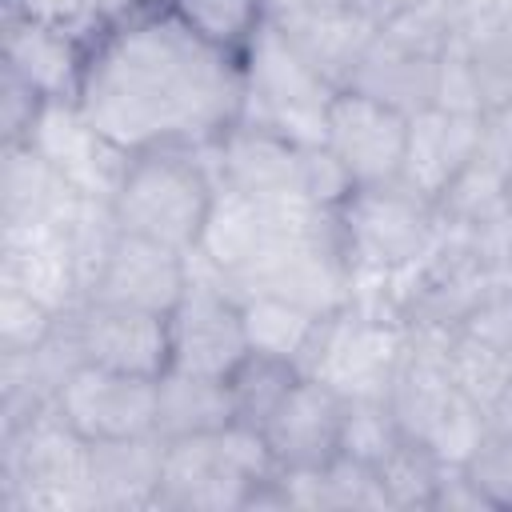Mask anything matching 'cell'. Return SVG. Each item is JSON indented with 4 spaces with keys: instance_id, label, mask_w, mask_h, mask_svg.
Segmentation results:
<instances>
[{
    "instance_id": "6da1fadb",
    "label": "cell",
    "mask_w": 512,
    "mask_h": 512,
    "mask_svg": "<svg viewBox=\"0 0 512 512\" xmlns=\"http://www.w3.org/2000/svg\"><path fill=\"white\" fill-rule=\"evenodd\" d=\"M76 104L124 152L208 148L240 120L244 72L164 4H132L88 36Z\"/></svg>"
},
{
    "instance_id": "7a4b0ae2",
    "label": "cell",
    "mask_w": 512,
    "mask_h": 512,
    "mask_svg": "<svg viewBox=\"0 0 512 512\" xmlns=\"http://www.w3.org/2000/svg\"><path fill=\"white\" fill-rule=\"evenodd\" d=\"M216 172L204 148H148L132 152L128 172L112 196L120 232L156 240L176 252H192L204 236Z\"/></svg>"
},
{
    "instance_id": "3957f363",
    "label": "cell",
    "mask_w": 512,
    "mask_h": 512,
    "mask_svg": "<svg viewBox=\"0 0 512 512\" xmlns=\"http://www.w3.org/2000/svg\"><path fill=\"white\" fill-rule=\"evenodd\" d=\"M92 444L56 408L0 432V508L4 512H80L92 508Z\"/></svg>"
},
{
    "instance_id": "277c9868",
    "label": "cell",
    "mask_w": 512,
    "mask_h": 512,
    "mask_svg": "<svg viewBox=\"0 0 512 512\" xmlns=\"http://www.w3.org/2000/svg\"><path fill=\"white\" fill-rule=\"evenodd\" d=\"M276 472V460L256 428L228 424L220 432L164 440V472L156 508L176 512H232L248 492Z\"/></svg>"
},
{
    "instance_id": "5b68a950",
    "label": "cell",
    "mask_w": 512,
    "mask_h": 512,
    "mask_svg": "<svg viewBox=\"0 0 512 512\" xmlns=\"http://www.w3.org/2000/svg\"><path fill=\"white\" fill-rule=\"evenodd\" d=\"M336 236L352 276H392L412 268L440 236V212L404 180L360 184L336 208Z\"/></svg>"
},
{
    "instance_id": "8992f818",
    "label": "cell",
    "mask_w": 512,
    "mask_h": 512,
    "mask_svg": "<svg viewBox=\"0 0 512 512\" xmlns=\"http://www.w3.org/2000/svg\"><path fill=\"white\" fill-rule=\"evenodd\" d=\"M240 72H244L240 120L272 128L296 144H324V116L340 88H332L272 20L244 48Z\"/></svg>"
},
{
    "instance_id": "52a82bcc",
    "label": "cell",
    "mask_w": 512,
    "mask_h": 512,
    "mask_svg": "<svg viewBox=\"0 0 512 512\" xmlns=\"http://www.w3.org/2000/svg\"><path fill=\"white\" fill-rule=\"evenodd\" d=\"M328 220L332 212L312 208L308 200H260L232 188H216L204 236L188 252V260L232 288L244 272H252L276 248L324 228Z\"/></svg>"
},
{
    "instance_id": "ba28073f",
    "label": "cell",
    "mask_w": 512,
    "mask_h": 512,
    "mask_svg": "<svg viewBox=\"0 0 512 512\" xmlns=\"http://www.w3.org/2000/svg\"><path fill=\"white\" fill-rule=\"evenodd\" d=\"M404 340H408V324L348 304L320 320L300 360V372L324 380L344 400H384L392 372L404 356Z\"/></svg>"
},
{
    "instance_id": "9c48e42d",
    "label": "cell",
    "mask_w": 512,
    "mask_h": 512,
    "mask_svg": "<svg viewBox=\"0 0 512 512\" xmlns=\"http://www.w3.org/2000/svg\"><path fill=\"white\" fill-rule=\"evenodd\" d=\"M188 272V288L180 304L168 312V368L228 380V372L252 352L240 296L192 260Z\"/></svg>"
},
{
    "instance_id": "30bf717a",
    "label": "cell",
    "mask_w": 512,
    "mask_h": 512,
    "mask_svg": "<svg viewBox=\"0 0 512 512\" xmlns=\"http://www.w3.org/2000/svg\"><path fill=\"white\" fill-rule=\"evenodd\" d=\"M56 412L88 444L156 436V380L100 364H76L56 396Z\"/></svg>"
},
{
    "instance_id": "8fae6325",
    "label": "cell",
    "mask_w": 512,
    "mask_h": 512,
    "mask_svg": "<svg viewBox=\"0 0 512 512\" xmlns=\"http://www.w3.org/2000/svg\"><path fill=\"white\" fill-rule=\"evenodd\" d=\"M324 144L360 184H392L404 168L408 144V112L364 96L356 88H340L324 116Z\"/></svg>"
},
{
    "instance_id": "7c38bea8",
    "label": "cell",
    "mask_w": 512,
    "mask_h": 512,
    "mask_svg": "<svg viewBox=\"0 0 512 512\" xmlns=\"http://www.w3.org/2000/svg\"><path fill=\"white\" fill-rule=\"evenodd\" d=\"M64 324L84 364L152 376V380L168 372V316L80 300L76 308L64 312Z\"/></svg>"
},
{
    "instance_id": "4fadbf2b",
    "label": "cell",
    "mask_w": 512,
    "mask_h": 512,
    "mask_svg": "<svg viewBox=\"0 0 512 512\" xmlns=\"http://www.w3.org/2000/svg\"><path fill=\"white\" fill-rule=\"evenodd\" d=\"M28 144L80 192L92 200H108L116 196L132 152H124L120 144H112L104 132L92 128V120L80 112L76 100H48L36 128L28 132Z\"/></svg>"
},
{
    "instance_id": "5bb4252c",
    "label": "cell",
    "mask_w": 512,
    "mask_h": 512,
    "mask_svg": "<svg viewBox=\"0 0 512 512\" xmlns=\"http://www.w3.org/2000/svg\"><path fill=\"white\" fill-rule=\"evenodd\" d=\"M188 252L164 248L156 240L120 232L88 288L84 300H100V304H120V308H136V312H156L168 316L184 288H188Z\"/></svg>"
},
{
    "instance_id": "9a60e30c",
    "label": "cell",
    "mask_w": 512,
    "mask_h": 512,
    "mask_svg": "<svg viewBox=\"0 0 512 512\" xmlns=\"http://www.w3.org/2000/svg\"><path fill=\"white\" fill-rule=\"evenodd\" d=\"M204 152H208V164H212L220 188L260 196V200H304V192H300L304 144H296L272 128L236 120Z\"/></svg>"
},
{
    "instance_id": "2e32d148",
    "label": "cell",
    "mask_w": 512,
    "mask_h": 512,
    "mask_svg": "<svg viewBox=\"0 0 512 512\" xmlns=\"http://www.w3.org/2000/svg\"><path fill=\"white\" fill-rule=\"evenodd\" d=\"M0 284L36 296L60 316L76 308L84 300V280L68 224H0Z\"/></svg>"
},
{
    "instance_id": "e0dca14e",
    "label": "cell",
    "mask_w": 512,
    "mask_h": 512,
    "mask_svg": "<svg viewBox=\"0 0 512 512\" xmlns=\"http://www.w3.org/2000/svg\"><path fill=\"white\" fill-rule=\"evenodd\" d=\"M340 424L344 396L316 376H300L260 436L280 472H304L324 468L340 452Z\"/></svg>"
},
{
    "instance_id": "ac0fdd59",
    "label": "cell",
    "mask_w": 512,
    "mask_h": 512,
    "mask_svg": "<svg viewBox=\"0 0 512 512\" xmlns=\"http://www.w3.org/2000/svg\"><path fill=\"white\" fill-rule=\"evenodd\" d=\"M480 116L448 112V108H436V104L412 112L408 116V144H404L400 180L412 192H420V196H428L436 204L440 192L476 156V148H480Z\"/></svg>"
},
{
    "instance_id": "d6986e66",
    "label": "cell",
    "mask_w": 512,
    "mask_h": 512,
    "mask_svg": "<svg viewBox=\"0 0 512 512\" xmlns=\"http://www.w3.org/2000/svg\"><path fill=\"white\" fill-rule=\"evenodd\" d=\"M88 40L32 20L4 16V68L28 80L44 100H76L84 80Z\"/></svg>"
},
{
    "instance_id": "ffe728a7",
    "label": "cell",
    "mask_w": 512,
    "mask_h": 512,
    "mask_svg": "<svg viewBox=\"0 0 512 512\" xmlns=\"http://www.w3.org/2000/svg\"><path fill=\"white\" fill-rule=\"evenodd\" d=\"M80 192L28 144H4L0 160V224H68Z\"/></svg>"
},
{
    "instance_id": "44dd1931",
    "label": "cell",
    "mask_w": 512,
    "mask_h": 512,
    "mask_svg": "<svg viewBox=\"0 0 512 512\" xmlns=\"http://www.w3.org/2000/svg\"><path fill=\"white\" fill-rule=\"evenodd\" d=\"M436 60L432 52H420L412 44H404L400 36L376 28L368 52L360 56L348 88L364 92V96H376L400 112H420V108H432V96H436Z\"/></svg>"
},
{
    "instance_id": "7402d4cb",
    "label": "cell",
    "mask_w": 512,
    "mask_h": 512,
    "mask_svg": "<svg viewBox=\"0 0 512 512\" xmlns=\"http://www.w3.org/2000/svg\"><path fill=\"white\" fill-rule=\"evenodd\" d=\"M292 44L296 52L332 84V88H348L360 56L368 52L372 36H376V20L360 8V0L352 4H340V8H328V12H316V16H304V20H288V24H276Z\"/></svg>"
},
{
    "instance_id": "603a6c76",
    "label": "cell",
    "mask_w": 512,
    "mask_h": 512,
    "mask_svg": "<svg viewBox=\"0 0 512 512\" xmlns=\"http://www.w3.org/2000/svg\"><path fill=\"white\" fill-rule=\"evenodd\" d=\"M164 472V440L160 436H132V440H100L92 444L88 480H92V508H156Z\"/></svg>"
},
{
    "instance_id": "cb8c5ba5",
    "label": "cell",
    "mask_w": 512,
    "mask_h": 512,
    "mask_svg": "<svg viewBox=\"0 0 512 512\" xmlns=\"http://www.w3.org/2000/svg\"><path fill=\"white\" fill-rule=\"evenodd\" d=\"M228 424H236V416H232V396L224 380L176 372V368H168L156 380V436L160 440L204 436Z\"/></svg>"
},
{
    "instance_id": "d4e9b609",
    "label": "cell",
    "mask_w": 512,
    "mask_h": 512,
    "mask_svg": "<svg viewBox=\"0 0 512 512\" xmlns=\"http://www.w3.org/2000/svg\"><path fill=\"white\" fill-rule=\"evenodd\" d=\"M304 372L292 360L268 356V352H248L232 372H228V396H232V416L244 428L264 432L272 412L284 404V396L296 388Z\"/></svg>"
},
{
    "instance_id": "484cf974",
    "label": "cell",
    "mask_w": 512,
    "mask_h": 512,
    "mask_svg": "<svg viewBox=\"0 0 512 512\" xmlns=\"http://www.w3.org/2000/svg\"><path fill=\"white\" fill-rule=\"evenodd\" d=\"M240 312H244V332H248V348L252 352H268L280 360H292L300 368L316 328L324 316L288 304L280 296H240Z\"/></svg>"
},
{
    "instance_id": "4316f807",
    "label": "cell",
    "mask_w": 512,
    "mask_h": 512,
    "mask_svg": "<svg viewBox=\"0 0 512 512\" xmlns=\"http://www.w3.org/2000/svg\"><path fill=\"white\" fill-rule=\"evenodd\" d=\"M192 36L204 44L244 56V48L256 40V32L268 24L264 0H160Z\"/></svg>"
},
{
    "instance_id": "83f0119b",
    "label": "cell",
    "mask_w": 512,
    "mask_h": 512,
    "mask_svg": "<svg viewBox=\"0 0 512 512\" xmlns=\"http://www.w3.org/2000/svg\"><path fill=\"white\" fill-rule=\"evenodd\" d=\"M456 40L464 44V56L472 64L484 112L508 108L512 104V12L500 20L456 28Z\"/></svg>"
},
{
    "instance_id": "f1b7e54d",
    "label": "cell",
    "mask_w": 512,
    "mask_h": 512,
    "mask_svg": "<svg viewBox=\"0 0 512 512\" xmlns=\"http://www.w3.org/2000/svg\"><path fill=\"white\" fill-rule=\"evenodd\" d=\"M512 204V180L504 172H496L492 164H484L480 156H472L464 164V172L440 192L436 212L444 228H472L496 212H504Z\"/></svg>"
},
{
    "instance_id": "f546056e",
    "label": "cell",
    "mask_w": 512,
    "mask_h": 512,
    "mask_svg": "<svg viewBox=\"0 0 512 512\" xmlns=\"http://www.w3.org/2000/svg\"><path fill=\"white\" fill-rule=\"evenodd\" d=\"M448 376H452L456 392H464L472 404H480L488 412L512 380V356L504 348L456 328L448 340Z\"/></svg>"
},
{
    "instance_id": "4dcf8cb0",
    "label": "cell",
    "mask_w": 512,
    "mask_h": 512,
    "mask_svg": "<svg viewBox=\"0 0 512 512\" xmlns=\"http://www.w3.org/2000/svg\"><path fill=\"white\" fill-rule=\"evenodd\" d=\"M444 468L448 464L428 444L404 436L376 464V476H380V488L388 496V508H432V496H436V484H440Z\"/></svg>"
},
{
    "instance_id": "1f68e13d",
    "label": "cell",
    "mask_w": 512,
    "mask_h": 512,
    "mask_svg": "<svg viewBox=\"0 0 512 512\" xmlns=\"http://www.w3.org/2000/svg\"><path fill=\"white\" fill-rule=\"evenodd\" d=\"M400 440H404V432H400L388 400H344L340 456H352V460L376 468Z\"/></svg>"
},
{
    "instance_id": "d6a6232c",
    "label": "cell",
    "mask_w": 512,
    "mask_h": 512,
    "mask_svg": "<svg viewBox=\"0 0 512 512\" xmlns=\"http://www.w3.org/2000/svg\"><path fill=\"white\" fill-rule=\"evenodd\" d=\"M56 324L60 312L12 284H0V352H32L56 332Z\"/></svg>"
},
{
    "instance_id": "836d02e7",
    "label": "cell",
    "mask_w": 512,
    "mask_h": 512,
    "mask_svg": "<svg viewBox=\"0 0 512 512\" xmlns=\"http://www.w3.org/2000/svg\"><path fill=\"white\" fill-rule=\"evenodd\" d=\"M460 468L472 480V488L484 496L488 508L512 512V436L488 428L484 440L476 444V452Z\"/></svg>"
},
{
    "instance_id": "e575fe53",
    "label": "cell",
    "mask_w": 512,
    "mask_h": 512,
    "mask_svg": "<svg viewBox=\"0 0 512 512\" xmlns=\"http://www.w3.org/2000/svg\"><path fill=\"white\" fill-rule=\"evenodd\" d=\"M300 192L312 208H324V212H336L352 192H356V180L348 176V168L336 160V152L328 144H304L300 152Z\"/></svg>"
},
{
    "instance_id": "d590c367",
    "label": "cell",
    "mask_w": 512,
    "mask_h": 512,
    "mask_svg": "<svg viewBox=\"0 0 512 512\" xmlns=\"http://www.w3.org/2000/svg\"><path fill=\"white\" fill-rule=\"evenodd\" d=\"M4 16L32 20V24L72 32V36H84V40L108 20L100 0H4Z\"/></svg>"
},
{
    "instance_id": "8d00e7d4",
    "label": "cell",
    "mask_w": 512,
    "mask_h": 512,
    "mask_svg": "<svg viewBox=\"0 0 512 512\" xmlns=\"http://www.w3.org/2000/svg\"><path fill=\"white\" fill-rule=\"evenodd\" d=\"M436 108H448V112H472L480 116L484 104H480V88H476V76H472V64L464 56V44L452 40L444 44L440 60H436V96H432Z\"/></svg>"
},
{
    "instance_id": "74e56055",
    "label": "cell",
    "mask_w": 512,
    "mask_h": 512,
    "mask_svg": "<svg viewBox=\"0 0 512 512\" xmlns=\"http://www.w3.org/2000/svg\"><path fill=\"white\" fill-rule=\"evenodd\" d=\"M44 96L20 80L12 68H4V80H0V128H4V144H16V140H28V132L36 128L40 112H44Z\"/></svg>"
},
{
    "instance_id": "f35d334b",
    "label": "cell",
    "mask_w": 512,
    "mask_h": 512,
    "mask_svg": "<svg viewBox=\"0 0 512 512\" xmlns=\"http://www.w3.org/2000/svg\"><path fill=\"white\" fill-rule=\"evenodd\" d=\"M476 156L512 180V104L508 108H488L480 116V148H476Z\"/></svg>"
},
{
    "instance_id": "ab89813d",
    "label": "cell",
    "mask_w": 512,
    "mask_h": 512,
    "mask_svg": "<svg viewBox=\"0 0 512 512\" xmlns=\"http://www.w3.org/2000/svg\"><path fill=\"white\" fill-rule=\"evenodd\" d=\"M448 16L456 28H468V24H484V20H500L512 12V0H444Z\"/></svg>"
},
{
    "instance_id": "60d3db41",
    "label": "cell",
    "mask_w": 512,
    "mask_h": 512,
    "mask_svg": "<svg viewBox=\"0 0 512 512\" xmlns=\"http://www.w3.org/2000/svg\"><path fill=\"white\" fill-rule=\"evenodd\" d=\"M340 4H352V0H264V8H268V20H272V24L304 20V16H316V12L340 8Z\"/></svg>"
},
{
    "instance_id": "b9f144b4",
    "label": "cell",
    "mask_w": 512,
    "mask_h": 512,
    "mask_svg": "<svg viewBox=\"0 0 512 512\" xmlns=\"http://www.w3.org/2000/svg\"><path fill=\"white\" fill-rule=\"evenodd\" d=\"M428 0H360V8L384 28V24H392V20H400V16H408V12H416V8H424Z\"/></svg>"
},
{
    "instance_id": "7bdbcfd3",
    "label": "cell",
    "mask_w": 512,
    "mask_h": 512,
    "mask_svg": "<svg viewBox=\"0 0 512 512\" xmlns=\"http://www.w3.org/2000/svg\"><path fill=\"white\" fill-rule=\"evenodd\" d=\"M488 428L512 436V380H508V388L496 396V404L488 408Z\"/></svg>"
}]
</instances>
